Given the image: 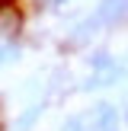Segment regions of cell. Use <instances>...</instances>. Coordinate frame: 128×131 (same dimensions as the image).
I'll use <instances>...</instances> for the list:
<instances>
[{
	"mask_svg": "<svg viewBox=\"0 0 128 131\" xmlns=\"http://www.w3.org/2000/svg\"><path fill=\"white\" fill-rule=\"evenodd\" d=\"M19 29H23V10L16 6V0H0V35L13 42Z\"/></svg>",
	"mask_w": 128,
	"mask_h": 131,
	"instance_id": "cell-1",
	"label": "cell"
},
{
	"mask_svg": "<svg viewBox=\"0 0 128 131\" xmlns=\"http://www.w3.org/2000/svg\"><path fill=\"white\" fill-rule=\"evenodd\" d=\"M93 19L99 26H119V23H125L128 19V0H99Z\"/></svg>",
	"mask_w": 128,
	"mask_h": 131,
	"instance_id": "cell-2",
	"label": "cell"
},
{
	"mask_svg": "<svg viewBox=\"0 0 128 131\" xmlns=\"http://www.w3.org/2000/svg\"><path fill=\"white\" fill-rule=\"evenodd\" d=\"M87 118L93 125V131H119V109L109 102H96L87 112Z\"/></svg>",
	"mask_w": 128,
	"mask_h": 131,
	"instance_id": "cell-3",
	"label": "cell"
},
{
	"mask_svg": "<svg viewBox=\"0 0 128 131\" xmlns=\"http://www.w3.org/2000/svg\"><path fill=\"white\" fill-rule=\"evenodd\" d=\"M96 29H99V23H96L93 16H90V19H83V23H80V26H77V29H74V35H70V45H74V48H77V45L90 42V38L96 35Z\"/></svg>",
	"mask_w": 128,
	"mask_h": 131,
	"instance_id": "cell-4",
	"label": "cell"
},
{
	"mask_svg": "<svg viewBox=\"0 0 128 131\" xmlns=\"http://www.w3.org/2000/svg\"><path fill=\"white\" fill-rule=\"evenodd\" d=\"M38 115H42V106H29L23 115H19V122H16V131H29V128L38 122Z\"/></svg>",
	"mask_w": 128,
	"mask_h": 131,
	"instance_id": "cell-5",
	"label": "cell"
},
{
	"mask_svg": "<svg viewBox=\"0 0 128 131\" xmlns=\"http://www.w3.org/2000/svg\"><path fill=\"white\" fill-rule=\"evenodd\" d=\"M61 131H93V125H90L87 115H70V118L61 125Z\"/></svg>",
	"mask_w": 128,
	"mask_h": 131,
	"instance_id": "cell-6",
	"label": "cell"
},
{
	"mask_svg": "<svg viewBox=\"0 0 128 131\" xmlns=\"http://www.w3.org/2000/svg\"><path fill=\"white\" fill-rule=\"evenodd\" d=\"M13 61H19V45L16 42L0 45V67H3V64H13Z\"/></svg>",
	"mask_w": 128,
	"mask_h": 131,
	"instance_id": "cell-7",
	"label": "cell"
},
{
	"mask_svg": "<svg viewBox=\"0 0 128 131\" xmlns=\"http://www.w3.org/2000/svg\"><path fill=\"white\" fill-rule=\"evenodd\" d=\"M51 3H55V6H61V3H67V0H51Z\"/></svg>",
	"mask_w": 128,
	"mask_h": 131,
	"instance_id": "cell-8",
	"label": "cell"
},
{
	"mask_svg": "<svg viewBox=\"0 0 128 131\" xmlns=\"http://www.w3.org/2000/svg\"><path fill=\"white\" fill-rule=\"evenodd\" d=\"M125 118H128V112H125Z\"/></svg>",
	"mask_w": 128,
	"mask_h": 131,
	"instance_id": "cell-9",
	"label": "cell"
}]
</instances>
